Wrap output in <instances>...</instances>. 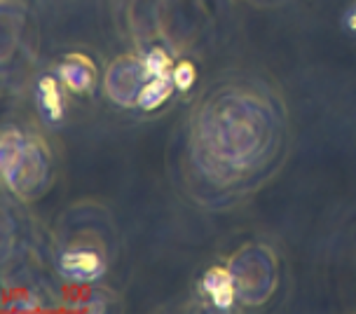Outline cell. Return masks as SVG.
Instances as JSON below:
<instances>
[{"mask_svg": "<svg viewBox=\"0 0 356 314\" xmlns=\"http://www.w3.org/2000/svg\"><path fill=\"white\" fill-rule=\"evenodd\" d=\"M174 75L167 73L162 78H152V80H145L141 92L136 96V104L143 108V111H155L160 108L164 101L169 99L171 92H174Z\"/></svg>", "mask_w": 356, "mask_h": 314, "instance_id": "6", "label": "cell"}, {"mask_svg": "<svg viewBox=\"0 0 356 314\" xmlns=\"http://www.w3.org/2000/svg\"><path fill=\"white\" fill-rule=\"evenodd\" d=\"M345 26L352 31V33H356V3H354V8L347 12V17H345Z\"/></svg>", "mask_w": 356, "mask_h": 314, "instance_id": "9", "label": "cell"}, {"mask_svg": "<svg viewBox=\"0 0 356 314\" xmlns=\"http://www.w3.org/2000/svg\"><path fill=\"white\" fill-rule=\"evenodd\" d=\"M94 75H97V70H94L92 61L85 59V56H71V59L59 66L61 82L75 94L89 92V87L94 85Z\"/></svg>", "mask_w": 356, "mask_h": 314, "instance_id": "4", "label": "cell"}, {"mask_svg": "<svg viewBox=\"0 0 356 314\" xmlns=\"http://www.w3.org/2000/svg\"><path fill=\"white\" fill-rule=\"evenodd\" d=\"M0 166L3 178L15 192H24L44 174L42 152L33 143H26L19 129H5L0 139Z\"/></svg>", "mask_w": 356, "mask_h": 314, "instance_id": "1", "label": "cell"}, {"mask_svg": "<svg viewBox=\"0 0 356 314\" xmlns=\"http://www.w3.org/2000/svg\"><path fill=\"white\" fill-rule=\"evenodd\" d=\"M38 104H40V111L44 113V118L49 123H61L63 113H66V101H63V94L59 89V82L49 75H44L38 82Z\"/></svg>", "mask_w": 356, "mask_h": 314, "instance_id": "5", "label": "cell"}, {"mask_svg": "<svg viewBox=\"0 0 356 314\" xmlns=\"http://www.w3.org/2000/svg\"><path fill=\"white\" fill-rule=\"evenodd\" d=\"M202 288H204V293L209 298H211V305L216 310L220 312H227L230 307L234 305V279L232 274L227 270H222V267H211L204 279H202Z\"/></svg>", "mask_w": 356, "mask_h": 314, "instance_id": "3", "label": "cell"}, {"mask_svg": "<svg viewBox=\"0 0 356 314\" xmlns=\"http://www.w3.org/2000/svg\"><path fill=\"white\" fill-rule=\"evenodd\" d=\"M174 85L176 89H181V92H188L190 87L195 85V80H197V70L193 63H188V61H183V63H178V66L174 68Z\"/></svg>", "mask_w": 356, "mask_h": 314, "instance_id": "8", "label": "cell"}, {"mask_svg": "<svg viewBox=\"0 0 356 314\" xmlns=\"http://www.w3.org/2000/svg\"><path fill=\"white\" fill-rule=\"evenodd\" d=\"M143 73H145V80H152V78H162V75L169 73V66H171V59L169 54L164 52L162 47H155L145 54L143 59Z\"/></svg>", "mask_w": 356, "mask_h": 314, "instance_id": "7", "label": "cell"}, {"mask_svg": "<svg viewBox=\"0 0 356 314\" xmlns=\"http://www.w3.org/2000/svg\"><path fill=\"white\" fill-rule=\"evenodd\" d=\"M59 270L66 279L87 284V281H97L104 277L106 260L92 249H68L59 258Z\"/></svg>", "mask_w": 356, "mask_h": 314, "instance_id": "2", "label": "cell"}]
</instances>
